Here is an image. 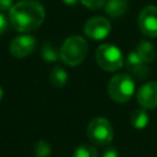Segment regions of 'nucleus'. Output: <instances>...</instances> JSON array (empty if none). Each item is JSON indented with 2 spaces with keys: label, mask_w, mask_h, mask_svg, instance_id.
<instances>
[{
  "label": "nucleus",
  "mask_w": 157,
  "mask_h": 157,
  "mask_svg": "<svg viewBox=\"0 0 157 157\" xmlns=\"http://www.w3.org/2000/svg\"><path fill=\"white\" fill-rule=\"evenodd\" d=\"M45 10L37 0H21L9 10V21L21 33H29L42 26Z\"/></svg>",
  "instance_id": "nucleus-1"
},
{
  "label": "nucleus",
  "mask_w": 157,
  "mask_h": 157,
  "mask_svg": "<svg viewBox=\"0 0 157 157\" xmlns=\"http://www.w3.org/2000/svg\"><path fill=\"white\" fill-rule=\"evenodd\" d=\"M88 53V44L81 36H70L60 48V59L69 66L80 65Z\"/></svg>",
  "instance_id": "nucleus-2"
},
{
  "label": "nucleus",
  "mask_w": 157,
  "mask_h": 157,
  "mask_svg": "<svg viewBox=\"0 0 157 157\" xmlns=\"http://www.w3.org/2000/svg\"><path fill=\"white\" fill-rule=\"evenodd\" d=\"M135 91V83L129 74H117L108 83V94L117 103L128 102Z\"/></svg>",
  "instance_id": "nucleus-3"
},
{
  "label": "nucleus",
  "mask_w": 157,
  "mask_h": 157,
  "mask_svg": "<svg viewBox=\"0 0 157 157\" xmlns=\"http://www.w3.org/2000/svg\"><path fill=\"white\" fill-rule=\"evenodd\" d=\"M96 60L105 71H117L123 66L124 58L120 49L113 44H101L96 50Z\"/></svg>",
  "instance_id": "nucleus-4"
},
{
  "label": "nucleus",
  "mask_w": 157,
  "mask_h": 157,
  "mask_svg": "<svg viewBox=\"0 0 157 157\" xmlns=\"http://www.w3.org/2000/svg\"><path fill=\"white\" fill-rule=\"evenodd\" d=\"M113 126L108 119L97 117L88 123L87 136L92 144L97 146L108 145L113 140Z\"/></svg>",
  "instance_id": "nucleus-5"
},
{
  "label": "nucleus",
  "mask_w": 157,
  "mask_h": 157,
  "mask_svg": "<svg viewBox=\"0 0 157 157\" xmlns=\"http://www.w3.org/2000/svg\"><path fill=\"white\" fill-rule=\"evenodd\" d=\"M110 31H112L110 22L103 16L91 17L85 23V27H83L85 34L87 37H90L91 39H94V40L104 39L105 37H108Z\"/></svg>",
  "instance_id": "nucleus-6"
},
{
  "label": "nucleus",
  "mask_w": 157,
  "mask_h": 157,
  "mask_svg": "<svg viewBox=\"0 0 157 157\" xmlns=\"http://www.w3.org/2000/svg\"><path fill=\"white\" fill-rule=\"evenodd\" d=\"M137 23L145 36L151 38L157 37V7L152 5L144 7L139 15Z\"/></svg>",
  "instance_id": "nucleus-7"
},
{
  "label": "nucleus",
  "mask_w": 157,
  "mask_h": 157,
  "mask_svg": "<svg viewBox=\"0 0 157 157\" xmlns=\"http://www.w3.org/2000/svg\"><path fill=\"white\" fill-rule=\"evenodd\" d=\"M36 48V38L29 34H21L10 43V53L12 56L22 59L28 56Z\"/></svg>",
  "instance_id": "nucleus-8"
},
{
  "label": "nucleus",
  "mask_w": 157,
  "mask_h": 157,
  "mask_svg": "<svg viewBox=\"0 0 157 157\" xmlns=\"http://www.w3.org/2000/svg\"><path fill=\"white\" fill-rule=\"evenodd\" d=\"M137 103L144 109H153L157 107V81L142 85L136 94Z\"/></svg>",
  "instance_id": "nucleus-9"
},
{
  "label": "nucleus",
  "mask_w": 157,
  "mask_h": 157,
  "mask_svg": "<svg viewBox=\"0 0 157 157\" xmlns=\"http://www.w3.org/2000/svg\"><path fill=\"white\" fill-rule=\"evenodd\" d=\"M126 70L129 71V75L131 77H135L137 80H145L150 74L147 63H145L136 52L129 53L126 58Z\"/></svg>",
  "instance_id": "nucleus-10"
},
{
  "label": "nucleus",
  "mask_w": 157,
  "mask_h": 157,
  "mask_svg": "<svg viewBox=\"0 0 157 157\" xmlns=\"http://www.w3.org/2000/svg\"><path fill=\"white\" fill-rule=\"evenodd\" d=\"M128 7V0H108L105 2V12L113 18H118L125 15Z\"/></svg>",
  "instance_id": "nucleus-11"
},
{
  "label": "nucleus",
  "mask_w": 157,
  "mask_h": 157,
  "mask_svg": "<svg viewBox=\"0 0 157 157\" xmlns=\"http://www.w3.org/2000/svg\"><path fill=\"white\" fill-rule=\"evenodd\" d=\"M139 56L145 61V63H151L156 59V48L147 40H141L137 47H136V50H135Z\"/></svg>",
  "instance_id": "nucleus-12"
},
{
  "label": "nucleus",
  "mask_w": 157,
  "mask_h": 157,
  "mask_svg": "<svg viewBox=\"0 0 157 157\" xmlns=\"http://www.w3.org/2000/svg\"><path fill=\"white\" fill-rule=\"evenodd\" d=\"M49 81L50 83L56 87V88H60V87H64L67 82V72L59 65L54 66L50 71V75H49Z\"/></svg>",
  "instance_id": "nucleus-13"
},
{
  "label": "nucleus",
  "mask_w": 157,
  "mask_h": 157,
  "mask_svg": "<svg viewBox=\"0 0 157 157\" xmlns=\"http://www.w3.org/2000/svg\"><path fill=\"white\" fill-rule=\"evenodd\" d=\"M148 120H150V117H148V114H147V112L145 109H137L130 117L131 125L134 128H136V129L146 128L147 124H148Z\"/></svg>",
  "instance_id": "nucleus-14"
},
{
  "label": "nucleus",
  "mask_w": 157,
  "mask_h": 157,
  "mask_svg": "<svg viewBox=\"0 0 157 157\" xmlns=\"http://www.w3.org/2000/svg\"><path fill=\"white\" fill-rule=\"evenodd\" d=\"M59 56H60V52H58L55 47H53L50 43H45L42 47V58L45 61H49V63L56 61Z\"/></svg>",
  "instance_id": "nucleus-15"
},
{
  "label": "nucleus",
  "mask_w": 157,
  "mask_h": 157,
  "mask_svg": "<svg viewBox=\"0 0 157 157\" xmlns=\"http://www.w3.org/2000/svg\"><path fill=\"white\" fill-rule=\"evenodd\" d=\"M74 157H98V152L93 145H81L78 146L75 152Z\"/></svg>",
  "instance_id": "nucleus-16"
},
{
  "label": "nucleus",
  "mask_w": 157,
  "mask_h": 157,
  "mask_svg": "<svg viewBox=\"0 0 157 157\" xmlns=\"http://www.w3.org/2000/svg\"><path fill=\"white\" fill-rule=\"evenodd\" d=\"M34 155L36 157H48L50 155V146L47 141L40 140L34 146Z\"/></svg>",
  "instance_id": "nucleus-17"
},
{
  "label": "nucleus",
  "mask_w": 157,
  "mask_h": 157,
  "mask_svg": "<svg viewBox=\"0 0 157 157\" xmlns=\"http://www.w3.org/2000/svg\"><path fill=\"white\" fill-rule=\"evenodd\" d=\"M81 4H83V6H86L87 9L91 10H99L103 6H105L107 0H80Z\"/></svg>",
  "instance_id": "nucleus-18"
},
{
  "label": "nucleus",
  "mask_w": 157,
  "mask_h": 157,
  "mask_svg": "<svg viewBox=\"0 0 157 157\" xmlns=\"http://www.w3.org/2000/svg\"><path fill=\"white\" fill-rule=\"evenodd\" d=\"M7 26H9V21L6 18V16L2 12H0V36L7 29Z\"/></svg>",
  "instance_id": "nucleus-19"
},
{
  "label": "nucleus",
  "mask_w": 157,
  "mask_h": 157,
  "mask_svg": "<svg viewBox=\"0 0 157 157\" xmlns=\"http://www.w3.org/2000/svg\"><path fill=\"white\" fill-rule=\"evenodd\" d=\"M13 0H0V11H7L12 7Z\"/></svg>",
  "instance_id": "nucleus-20"
},
{
  "label": "nucleus",
  "mask_w": 157,
  "mask_h": 157,
  "mask_svg": "<svg viewBox=\"0 0 157 157\" xmlns=\"http://www.w3.org/2000/svg\"><path fill=\"white\" fill-rule=\"evenodd\" d=\"M102 157H119V153H118L117 148H114V147H109V148H107V150L103 152Z\"/></svg>",
  "instance_id": "nucleus-21"
},
{
  "label": "nucleus",
  "mask_w": 157,
  "mask_h": 157,
  "mask_svg": "<svg viewBox=\"0 0 157 157\" xmlns=\"http://www.w3.org/2000/svg\"><path fill=\"white\" fill-rule=\"evenodd\" d=\"M63 1H64L66 5H69V6H72V5H76V4L80 1V0H63Z\"/></svg>",
  "instance_id": "nucleus-22"
},
{
  "label": "nucleus",
  "mask_w": 157,
  "mask_h": 157,
  "mask_svg": "<svg viewBox=\"0 0 157 157\" xmlns=\"http://www.w3.org/2000/svg\"><path fill=\"white\" fill-rule=\"evenodd\" d=\"M2 94H4V91H2V88H1V86H0V101L2 99Z\"/></svg>",
  "instance_id": "nucleus-23"
}]
</instances>
